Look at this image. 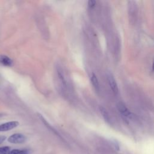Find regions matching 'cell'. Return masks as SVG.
Instances as JSON below:
<instances>
[{"mask_svg":"<svg viewBox=\"0 0 154 154\" xmlns=\"http://www.w3.org/2000/svg\"><path fill=\"white\" fill-rule=\"evenodd\" d=\"M117 108L119 110V112L125 117L128 119H132L134 117L132 113L129 111V109L126 107V106L121 102H119L117 103Z\"/></svg>","mask_w":154,"mask_h":154,"instance_id":"cell-1","label":"cell"},{"mask_svg":"<svg viewBox=\"0 0 154 154\" xmlns=\"http://www.w3.org/2000/svg\"><path fill=\"white\" fill-rule=\"evenodd\" d=\"M106 79H107L108 84H109L111 89L112 90V92L115 94H117L118 93L119 89H118L117 82H116L111 72H106Z\"/></svg>","mask_w":154,"mask_h":154,"instance_id":"cell-2","label":"cell"},{"mask_svg":"<svg viewBox=\"0 0 154 154\" xmlns=\"http://www.w3.org/2000/svg\"><path fill=\"white\" fill-rule=\"evenodd\" d=\"M26 141V137L22 134H14L10 136L8 138V141L14 144L23 143Z\"/></svg>","mask_w":154,"mask_h":154,"instance_id":"cell-3","label":"cell"},{"mask_svg":"<svg viewBox=\"0 0 154 154\" xmlns=\"http://www.w3.org/2000/svg\"><path fill=\"white\" fill-rule=\"evenodd\" d=\"M128 13L131 20H135L137 13V6L135 1H128Z\"/></svg>","mask_w":154,"mask_h":154,"instance_id":"cell-4","label":"cell"},{"mask_svg":"<svg viewBox=\"0 0 154 154\" xmlns=\"http://www.w3.org/2000/svg\"><path fill=\"white\" fill-rule=\"evenodd\" d=\"M19 125V122L17 121H11L6 122L0 125V132L10 131Z\"/></svg>","mask_w":154,"mask_h":154,"instance_id":"cell-5","label":"cell"},{"mask_svg":"<svg viewBox=\"0 0 154 154\" xmlns=\"http://www.w3.org/2000/svg\"><path fill=\"white\" fill-rule=\"evenodd\" d=\"M0 63L5 66H11L13 64L12 60L6 55H0Z\"/></svg>","mask_w":154,"mask_h":154,"instance_id":"cell-6","label":"cell"},{"mask_svg":"<svg viewBox=\"0 0 154 154\" xmlns=\"http://www.w3.org/2000/svg\"><path fill=\"white\" fill-rule=\"evenodd\" d=\"M99 111H100L103 118L105 120V122H106L108 123H111V118H110L109 114L108 112L107 111V110L104 107L100 106H99Z\"/></svg>","mask_w":154,"mask_h":154,"instance_id":"cell-7","label":"cell"},{"mask_svg":"<svg viewBox=\"0 0 154 154\" xmlns=\"http://www.w3.org/2000/svg\"><path fill=\"white\" fill-rule=\"evenodd\" d=\"M91 81L93 86L94 87V89L98 91L99 90V81L97 78V76L94 73H93L91 77Z\"/></svg>","mask_w":154,"mask_h":154,"instance_id":"cell-8","label":"cell"},{"mask_svg":"<svg viewBox=\"0 0 154 154\" xmlns=\"http://www.w3.org/2000/svg\"><path fill=\"white\" fill-rule=\"evenodd\" d=\"M57 74H58V76L59 78V79L60 80V81L61 82L62 84L64 86V87H66V85H67V82H66V78L64 77V73L63 72V71L60 69H57Z\"/></svg>","mask_w":154,"mask_h":154,"instance_id":"cell-9","label":"cell"},{"mask_svg":"<svg viewBox=\"0 0 154 154\" xmlns=\"http://www.w3.org/2000/svg\"><path fill=\"white\" fill-rule=\"evenodd\" d=\"M11 149L8 146H4L0 147V154H10Z\"/></svg>","mask_w":154,"mask_h":154,"instance_id":"cell-10","label":"cell"},{"mask_svg":"<svg viewBox=\"0 0 154 154\" xmlns=\"http://www.w3.org/2000/svg\"><path fill=\"white\" fill-rule=\"evenodd\" d=\"M10 154H28V150H20V149H13L11 150Z\"/></svg>","mask_w":154,"mask_h":154,"instance_id":"cell-11","label":"cell"},{"mask_svg":"<svg viewBox=\"0 0 154 154\" xmlns=\"http://www.w3.org/2000/svg\"><path fill=\"white\" fill-rule=\"evenodd\" d=\"M96 5V1L94 0H90L88 1V6L90 8H93Z\"/></svg>","mask_w":154,"mask_h":154,"instance_id":"cell-12","label":"cell"},{"mask_svg":"<svg viewBox=\"0 0 154 154\" xmlns=\"http://www.w3.org/2000/svg\"><path fill=\"white\" fill-rule=\"evenodd\" d=\"M5 139H6V137H5V136L1 135V136H0V144H1V143H2L5 141Z\"/></svg>","mask_w":154,"mask_h":154,"instance_id":"cell-13","label":"cell"},{"mask_svg":"<svg viewBox=\"0 0 154 154\" xmlns=\"http://www.w3.org/2000/svg\"><path fill=\"white\" fill-rule=\"evenodd\" d=\"M152 69H153V70H154V60H153V63H152Z\"/></svg>","mask_w":154,"mask_h":154,"instance_id":"cell-14","label":"cell"},{"mask_svg":"<svg viewBox=\"0 0 154 154\" xmlns=\"http://www.w3.org/2000/svg\"><path fill=\"white\" fill-rule=\"evenodd\" d=\"M2 115L1 114H0V117H2Z\"/></svg>","mask_w":154,"mask_h":154,"instance_id":"cell-15","label":"cell"}]
</instances>
